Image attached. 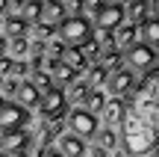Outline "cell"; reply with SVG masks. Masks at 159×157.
I'll return each instance as SVG.
<instances>
[{
    "mask_svg": "<svg viewBox=\"0 0 159 157\" xmlns=\"http://www.w3.org/2000/svg\"><path fill=\"white\" fill-rule=\"evenodd\" d=\"M159 130V71L150 68L124 101V119H121L118 145L127 157H148L156 148Z\"/></svg>",
    "mask_w": 159,
    "mask_h": 157,
    "instance_id": "6da1fadb",
    "label": "cell"
},
{
    "mask_svg": "<svg viewBox=\"0 0 159 157\" xmlns=\"http://www.w3.org/2000/svg\"><path fill=\"white\" fill-rule=\"evenodd\" d=\"M91 33H94V27H91V21L85 15L83 18H65L59 24V39H62V45H71V47L85 45L91 39Z\"/></svg>",
    "mask_w": 159,
    "mask_h": 157,
    "instance_id": "7a4b0ae2",
    "label": "cell"
},
{
    "mask_svg": "<svg viewBox=\"0 0 159 157\" xmlns=\"http://www.w3.org/2000/svg\"><path fill=\"white\" fill-rule=\"evenodd\" d=\"M30 125V110L18 107L15 101H0V130L9 134V130H27Z\"/></svg>",
    "mask_w": 159,
    "mask_h": 157,
    "instance_id": "3957f363",
    "label": "cell"
},
{
    "mask_svg": "<svg viewBox=\"0 0 159 157\" xmlns=\"http://www.w3.org/2000/svg\"><path fill=\"white\" fill-rule=\"evenodd\" d=\"M39 110L44 119H62L68 113V101H65V89L50 86L47 92L39 95Z\"/></svg>",
    "mask_w": 159,
    "mask_h": 157,
    "instance_id": "277c9868",
    "label": "cell"
},
{
    "mask_svg": "<svg viewBox=\"0 0 159 157\" xmlns=\"http://www.w3.org/2000/svg\"><path fill=\"white\" fill-rule=\"evenodd\" d=\"M136 83H139V77H136V71H130L124 65V68H118V71H112V74L106 77V92H109V98H124V95H130L133 89H136Z\"/></svg>",
    "mask_w": 159,
    "mask_h": 157,
    "instance_id": "5b68a950",
    "label": "cell"
},
{
    "mask_svg": "<svg viewBox=\"0 0 159 157\" xmlns=\"http://www.w3.org/2000/svg\"><path fill=\"white\" fill-rule=\"evenodd\" d=\"M68 134H74V136H80V140H91V136L97 134V116H91V113H85L83 107L80 110H71V116H68Z\"/></svg>",
    "mask_w": 159,
    "mask_h": 157,
    "instance_id": "8992f818",
    "label": "cell"
},
{
    "mask_svg": "<svg viewBox=\"0 0 159 157\" xmlns=\"http://www.w3.org/2000/svg\"><path fill=\"white\" fill-rule=\"evenodd\" d=\"M124 59H127V68L130 71H150L156 65V51L142 45V42H136L130 51H124Z\"/></svg>",
    "mask_w": 159,
    "mask_h": 157,
    "instance_id": "52a82bcc",
    "label": "cell"
},
{
    "mask_svg": "<svg viewBox=\"0 0 159 157\" xmlns=\"http://www.w3.org/2000/svg\"><path fill=\"white\" fill-rule=\"evenodd\" d=\"M121 24H124V6L121 3H106V6H100V12L94 15V27L97 30H118Z\"/></svg>",
    "mask_w": 159,
    "mask_h": 157,
    "instance_id": "ba28073f",
    "label": "cell"
},
{
    "mask_svg": "<svg viewBox=\"0 0 159 157\" xmlns=\"http://www.w3.org/2000/svg\"><path fill=\"white\" fill-rule=\"evenodd\" d=\"M56 151L62 154V157H85V142L80 140V136L74 134H62V136H56Z\"/></svg>",
    "mask_w": 159,
    "mask_h": 157,
    "instance_id": "9c48e42d",
    "label": "cell"
},
{
    "mask_svg": "<svg viewBox=\"0 0 159 157\" xmlns=\"http://www.w3.org/2000/svg\"><path fill=\"white\" fill-rule=\"evenodd\" d=\"M30 142H33V136H30L27 130H9V134H0V145H3V148H12L15 154L27 151Z\"/></svg>",
    "mask_w": 159,
    "mask_h": 157,
    "instance_id": "30bf717a",
    "label": "cell"
},
{
    "mask_svg": "<svg viewBox=\"0 0 159 157\" xmlns=\"http://www.w3.org/2000/svg\"><path fill=\"white\" fill-rule=\"evenodd\" d=\"M150 6H153V0H133V3H127L124 18H130V27H139L142 21H148L150 18Z\"/></svg>",
    "mask_w": 159,
    "mask_h": 157,
    "instance_id": "8fae6325",
    "label": "cell"
},
{
    "mask_svg": "<svg viewBox=\"0 0 159 157\" xmlns=\"http://www.w3.org/2000/svg\"><path fill=\"white\" fill-rule=\"evenodd\" d=\"M136 33H139V27H130V24H121L118 30H112V47L115 51H130L133 45H136Z\"/></svg>",
    "mask_w": 159,
    "mask_h": 157,
    "instance_id": "7c38bea8",
    "label": "cell"
},
{
    "mask_svg": "<svg viewBox=\"0 0 159 157\" xmlns=\"http://www.w3.org/2000/svg\"><path fill=\"white\" fill-rule=\"evenodd\" d=\"M62 21H65L62 3H59V0H44V3H41V24H47V27H59Z\"/></svg>",
    "mask_w": 159,
    "mask_h": 157,
    "instance_id": "4fadbf2b",
    "label": "cell"
},
{
    "mask_svg": "<svg viewBox=\"0 0 159 157\" xmlns=\"http://www.w3.org/2000/svg\"><path fill=\"white\" fill-rule=\"evenodd\" d=\"M100 116H103V122H106V128L121 125V119H124V101H118V98L106 101V104H103V110H100Z\"/></svg>",
    "mask_w": 159,
    "mask_h": 157,
    "instance_id": "5bb4252c",
    "label": "cell"
},
{
    "mask_svg": "<svg viewBox=\"0 0 159 157\" xmlns=\"http://www.w3.org/2000/svg\"><path fill=\"white\" fill-rule=\"evenodd\" d=\"M27 27H30V24L24 21L18 12H9V15H6L3 30H6V36H9V39H27Z\"/></svg>",
    "mask_w": 159,
    "mask_h": 157,
    "instance_id": "9a60e30c",
    "label": "cell"
},
{
    "mask_svg": "<svg viewBox=\"0 0 159 157\" xmlns=\"http://www.w3.org/2000/svg\"><path fill=\"white\" fill-rule=\"evenodd\" d=\"M18 107H24V110H30V107H39V89L33 86L30 80L18 83Z\"/></svg>",
    "mask_w": 159,
    "mask_h": 157,
    "instance_id": "2e32d148",
    "label": "cell"
},
{
    "mask_svg": "<svg viewBox=\"0 0 159 157\" xmlns=\"http://www.w3.org/2000/svg\"><path fill=\"white\" fill-rule=\"evenodd\" d=\"M62 65H65V68H71L74 74H80V71L89 68V62H85V56H83V51H80V47H65Z\"/></svg>",
    "mask_w": 159,
    "mask_h": 157,
    "instance_id": "e0dca14e",
    "label": "cell"
},
{
    "mask_svg": "<svg viewBox=\"0 0 159 157\" xmlns=\"http://www.w3.org/2000/svg\"><path fill=\"white\" fill-rule=\"evenodd\" d=\"M139 33H142V45H148V47L156 51V45H159V21H156V18L142 21V24H139Z\"/></svg>",
    "mask_w": 159,
    "mask_h": 157,
    "instance_id": "ac0fdd59",
    "label": "cell"
},
{
    "mask_svg": "<svg viewBox=\"0 0 159 157\" xmlns=\"http://www.w3.org/2000/svg\"><path fill=\"white\" fill-rule=\"evenodd\" d=\"M100 56H103V68H106L109 74H112V71H118V68H124V53L115 51V47H103Z\"/></svg>",
    "mask_w": 159,
    "mask_h": 157,
    "instance_id": "d6986e66",
    "label": "cell"
},
{
    "mask_svg": "<svg viewBox=\"0 0 159 157\" xmlns=\"http://www.w3.org/2000/svg\"><path fill=\"white\" fill-rule=\"evenodd\" d=\"M94 140H97V148H103L106 154L118 148V134H115V128H103V130H97Z\"/></svg>",
    "mask_w": 159,
    "mask_h": 157,
    "instance_id": "ffe728a7",
    "label": "cell"
},
{
    "mask_svg": "<svg viewBox=\"0 0 159 157\" xmlns=\"http://www.w3.org/2000/svg\"><path fill=\"white\" fill-rule=\"evenodd\" d=\"M18 15L27 24H39L41 21V0H24V6L18 9Z\"/></svg>",
    "mask_w": 159,
    "mask_h": 157,
    "instance_id": "44dd1931",
    "label": "cell"
},
{
    "mask_svg": "<svg viewBox=\"0 0 159 157\" xmlns=\"http://www.w3.org/2000/svg\"><path fill=\"white\" fill-rule=\"evenodd\" d=\"M89 74H85V86L89 89H100V86H106V77H109V71L103 68V65H91V68H85Z\"/></svg>",
    "mask_w": 159,
    "mask_h": 157,
    "instance_id": "7402d4cb",
    "label": "cell"
},
{
    "mask_svg": "<svg viewBox=\"0 0 159 157\" xmlns=\"http://www.w3.org/2000/svg\"><path fill=\"white\" fill-rule=\"evenodd\" d=\"M6 53H12V56H15V62H24V56L30 53V42H27V39H9ZM12 56H9V59H12Z\"/></svg>",
    "mask_w": 159,
    "mask_h": 157,
    "instance_id": "603a6c76",
    "label": "cell"
},
{
    "mask_svg": "<svg viewBox=\"0 0 159 157\" xmlns=\"http://www.w3.org/2000/svg\"><path fill=\"white\" fill-rule=\"evenodd\" d=\"M85 104H89V107H83V110L94 116V113H100V110H103V104H106V95H103L100 89H91V92L85 95Z\"/></svg>",
    "mask_w": 159,
    "mask_h": 157,
    "instance_id": "cb8c5ba5",
    "label": "cell"
},
{
    "mask_svg": "<svg viewBox=\"0 0 159 157\" xmlns=\"http://www.w3.org/2000/svg\"><path fill=\"white\" fill-rule=\"evenodd\" d=\"M89 92H91V89L85 86V83H71V89L65 92V101H68V104H80V101H85Z\"/></svg>",
    "mask_w": 159,
    "mask_h": 157,
    "instance_id": "d4e9b609",
    "label": "cell"
},
{
    "mask_svg": "<svg viewBox=\"0 0 159 157\" xmlns=\"http://www.w3.org/2000/svg\"><path fill=\"white\" fill-rule=\"evenodd\" d=\"M59 3H62L65 18H83L85 12V0H59Z\"/></svg>",
    "mask_w": 159,
    "mask_h": 157,
    "instance_id": "484cf974",
    "label": "cell"
},
{
    "mask_svg": "<svg viewBox=\"0 0 159 157\" xmlns=\"http://www.w3.org/2000/svg\"><path fill=\"white\" fill-rule=\"evenodd\" d=\"M30 83L39 89V95H41V92H47V89L53 86V80H50V74H47V71H33V80H30Z\"/></svg>",
    "mask_w": 159,
    "mask_h": 157,
    "instance_id": "4316f807",
    "label": "cell"
},
{
    "mask_svg": "<svg viewBox=\"0 0 159 157\" xmlns=\"http://www.w3.org/2000/svg\"><path fill=\"white\" fill-rule=\"evenodd\" d=\"M80 51H83V56H85V62H94V59H100V47L94 45V42H85V45H80Z\"/></svg>",
    "mask_w": 159,
    "mask_h": 157,
    "instance_id": "83f0119b",
    "label": "cell"
},
{
    "mask_svg": "<svg viewBox=\"0 0 159 157\" xmlns=\"http://www.w3.org/2000/svg\"><path fill=\"white\" fill-rule=\"evenodd\" d=\"M33 30H35V36H39V42H44V39H50L53 33H56V27H47V24H33Z\"/></svg>",
    "mask_w": 159,
    "mask_h": 157,
    "instance_id": "f1b7e54d",
    "label": "cell"
},
{
    "mask_svg": "<svg viewBox=\"0 0 159 157\" xmlns=\"http://www.w3.org/2000/svg\"><path fill=\"white\" fill-rule=\"evenodd\" d=\"M0 92H3V95H15V92H18V77L3 80V83H0Z\"/></svg>",
    "mask_w": 159,
    "mask_h": 157,
    "instance_id": "f546056e",
    "label": "cell"
},
{
    "mask_svg": "<svg viewBox=\"0 0 159 157\" xmlns=\"http://www.w3.org/2000/svg\"><path fill=\"white\" fill-rule=\"evenodd\" d=\"M12 62H15V59H9V56H0V80H3L6 74H12Z\"/></svg>",
    "mask_w": 159,
    "mask_h": 157,
    "instance_id": "4dcf8cb0",
    "label": "cell"
},
{
    "mask_svg": "<svg viewBox=\"0 0 159 157\" xmlns=\"http://www.w3.org/2000/svg\"><path fill=\"white\" fill-rule=\"evenodd\" d=\"M56 77H59L62 83H74V71H71V68H65V65L56 71Z\"/></svg>",
    "mask_w": 159,
    "mask_h": 157,
    "instance_id": "1f68e13d",
    "label": "cell"
},
{
    "mask_svg": "<svg viewBox=\"0 0 159 157\" xmlns=\"http://www.w3.org/2000/svg\"><path fill=\"white\" fill-rule=\"evenodd\" d=\"M47 51H50V53H53L56 59H62V53H65V45H62V42H53V45L47 47Z\"/></svg>",
    "mask_w": 159,
    "mask_h": 157,
    "instance_id": "d6a6232c",
    "label": "cell"
},
{
    "mask_svg": "<svg viewBox=\"0 0 159 157\" xmlns=\"http://www.w3.org/2000/svg\"><path fill=\"white\" fill-rule=\"evenodd\" d=\"M27 71H30L27 62H12V74H15V77H18V74H27Z\"/></svg>",
    "mask_w": 159,
    "mask_h": 157,
    "instance_id": "836d02e7",
    "label": "cell"
},
{
    "mask_svg": "<svg viewBox=\"0 0 159 157\" xmlns=\"http://www.w3.org/2000/svg\"><path fill=\"white\" fill-rule=\"evenodd\" d=\"M47 68H50V71H59V68H62V59H56V56H53L50 62H47Z\"/></svg>",
    "mask_w": 159,
    "mask_h": 157,
    "instance_id": "e575fe53",
    "label": "cell"
},
{
    "mask_svg": "<svg viewBox=\"0 0 159 157\" xmlns=\"http://www.w3.org/2000/svg\"><path fill=\"white\" fill-rule=\"evenodd\" d=\"M6 47H9V39H6V36H0V56H6Z\"/></svg>",
    "mask_w": 159,
    "mask_h": 157,
    "instance_id": "d590c367",
    "label": "cell"
},
{
    "mask_svg": "<svg viewBox=\"0 0 159 157\" xmlns=\"http://www.w3.org/2000/svg\"><path fill=\"white\" fill-rule=\"evenodd\" d=\"M0 15H9V0H0Z\"/></svg>",
    "mask_w": 159,
    "mask_h": 157,
    "instance_id": "8d00e7d4",
    "label": "cell"
},
{
    "mask_svg": "<svg viewBox=\"0 0 159 157\" xmlns=\"http://www.w3.org/2000/svg\"><path fill=\"white\" fill-rule=\"evenodd\" d=\"M91 157H106V151H103V148H97V145H94V148H91Z\"/></svg>",
    "mask_w": 159,
    "mask_h": 157,
    "instance_id": "74e56055",
    "label": "cell"
},
{
    "mask_svg": "<svg viewBox=\"0 0 159 157\" xmlns=\"http://www.w3.org/2000/svg\"><path fill=\"white\" fill-rule=\"evenodd\" d=\"M44 157H62V154H59V151H50V148H47V151H44Z\"/></svg>",
    "mask_w": 159,
    "mask_h": 157,
    "instance_id": "f35d334b",
    "label": "cell"
},
{
    "mask_svg": "<svg viewBox=\"0 0 159 157\" xmlns=\"http://www.w3.org/2000/svg\"><path fill=\"white\" fill-rule=\"evenodd\" d=\"M97 3H103V6H106V3H115V0H97Z\"/></svg>",
    "mask_w": 159,
    "mask_h": 157,
    "instance_id": "ab89813d",
    "label": "cell"
},
{
    "mask_svg": "<svg viewBox=\"0 0 159 157\" xmlns=\"http://www.w3.org/2000/svg\"><path fill=\"white\" fill-rule=\"evenodd\" d=\"M118 3H133V0H118Z\"/></svg>",
    "mask_w": 159,
    "mask_h": 157,
    "instance_id": "60d3db41",
    "label": "cell"
},
{
    "mask_svg": "<svg viewBox=\"0 0 159 157\" xmlns=\"http://www.w3.org/2000/svg\"><path fill=\"white\" fill-rule=\"evenodd\" d=\"M0 157H6V154H3V151H0Z\"/></svg>",
    "mask_w": 159,
    "mask_h": 157,
    "instance_id": "b9f144b4",
    "label": "cell"
},
{
    "mask_svg": "<svg viewBox=\"0 0 159 157\" xmlns=\"http://www.w3.org/2000/svg\"><path fill=\"white\" fill-rule=\"evenodd\" d=\"M0 83H3V80H0Z\"/></svg>",
    "mask_w": 159,
    "mask_h": 157,
    "instance_id": "7bdbcfd3",
    "label": "cell"
}]
</instances>
